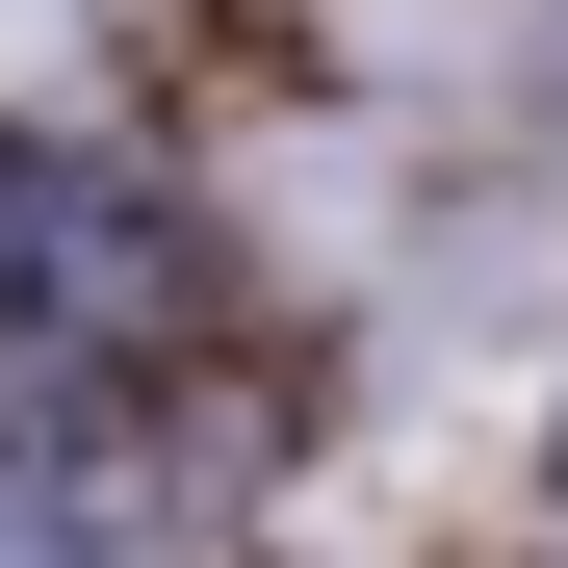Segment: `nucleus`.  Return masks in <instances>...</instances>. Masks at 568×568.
Returning <instances> with one entry per match:
<instances>
[{
  "mask_svg": "<svg viewBox=\"0 0 568 568\" xmlns=\"http://www.w3.org/2000/svg\"><path fill=\"white\" fill-rule=\"evenodd\" d=\"M130 284H155V233L104 207V181L0 155V362H78V336H130Z\"/></svg>",
  "mask_w": 568,
  "mask_h": 568,
  "instance_id": "f257e3e1",
  "label": "nucleus"
},
{
  "mask_svg": "<svg viewBox=\"0 0 568 568\" xmlns=\"http://www.w3.org/2000/svg\"><path fill=\"white\" fill-rule=\"evenodd\" d=\"M52 517H78V491H0V568H104V542H52Z\"/></svg>",
  "mask_w": 568,
  "mask_h": 568,
  "instance_id": "f03ea898",
  "label": "nucleus"
}]
</instances>
